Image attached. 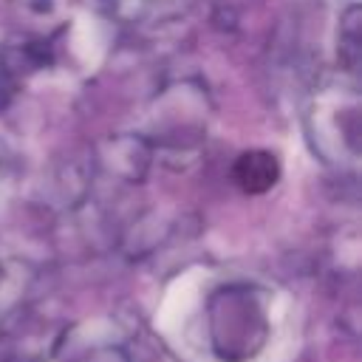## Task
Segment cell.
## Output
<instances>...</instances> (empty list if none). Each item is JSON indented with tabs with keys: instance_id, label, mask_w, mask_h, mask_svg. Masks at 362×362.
Instances as JSON below:
<instances>
[{
	"instance_id": "cell-1",
	"label": "cell",
	"mask_w": 362,
	"mask_h": 362,
	"mask_svg": "<svg viewBox=\"0 0 362 362\" xmlns=\"http://www.w3.org/2000/svg\"><path fill=\"white\" fill-rule=\"evenodd\" d=\"M235 178L246 192H263L277 181V161L272 153H243L235 164Z\"/></svg>"
}]
</instances>
